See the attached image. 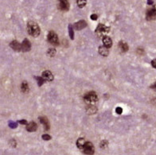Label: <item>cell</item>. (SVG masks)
I'll use <instances>...</instances> for the list:
<instances>
[{
	"instance_id": "6",
	"label": "cell",
	"mask_w": 156,
	"mask_h": 155,
	"mask_svg": "<svg viewBox=\"0 0 156 155\" xmlns=\"http://www.w3.org/2000/svg\"><path fill=\"white\" fill-rule=\"evenodd\" d=\"M109 30H110V28L106 26L104 24H99L98 26L96 27V32L98 35H102L104 34H106V33H108Z\"/></svg>"
},
{
	"instance_id": "1",
	"label": "cell",
	"mask_w": 156,
	"mask_h": 155,
	"mask_svg": "<svg viewBox=\"0 0 156 155\" xmlns=\"http://www.w3.org/2000/svg\"><path fill=\"white\" fill-rule=\"evenodd\" d=\"M27 31H28V34L34 37H38L41 34V30H40V27L37 24L36 22H33V21H30L29 22L28 24H27Z\"/></svg>"
},
{
	"instance_id": "30",
	"label": "cell",
	"mask_w": 156,
	"mask_h": 155,
	"mask_svg": "<svg viewBox=\"0 0 156 155\" xmlns=\"http://www.w3.org/2000/svg\"><path fill=\"white\" fill-rule=\"evenodd\" d=\"M18 123L22 124V125H27V122L25 119H22V120H19L18 121Z\"/></svg>"
},
{
	"instance_id": "20",
	"label": "cell",
	"mask_w": 156,
	"mask_h": 155,
	"mask_svg": "<svg viewBox=\"0 0 156 155\" xmlns=\"http://www.w3.org/2000/svg\"><path fill=\"white\" fill-rule=\"evenodd\" d=\"M35 79L37 80V82H38V84L39 87L42 86V85L44 84L45 80H46L43 77H40V76H35Z\"/></svg>"
},
{
	"instance_id": "27",
	"label": "cell",
	"mask_w": 156,
	"mask_h": 155,
	"mask_svg": "<svg viewBox=\"0 0 156 155\" xmlns=\"http://www.w3.org/2000/svg\"><path fill=\"white\" fill-rule=\"evenodd\" d=\"M116 112L118 114V115H120V114H122V112H123V109L121 107H116Z\"/></svg>"
},
{
	"instance_id": "29",
	"label": "cell",
	"mask_w": 156,
	"mask_h": 155,
	"mask_svg": "<svg viewBox=\"0 0 156 155\" xmlns=\"http://www.w3.org/2000/svg\"><path fill=\"white\" fill-rule=\"evenodd\" d=\"M137 52L139 55H143V54H144V50H143V49H138Z\"/></svg>"
},
{
	"instance_id": "31",
	"label": "cell",
	"mask_w": 156,
	"mask_h": 155,
	"mask_svg": "<svg viewBox=\"0 0 156 155\" xmlns=\"http://www.w3.org/2000/svg\"><path fill=\"white\" fill-rule=\"evenodd\" d=\"M151 65H152L153 68H156V59L152 60V61H151Z\"/></svg>"
},
{
	"instance_id": "10",
	"label": "cell",
	"mask_w": 156,
	"mask_h": 155,
	"mask_svg": "<svg viewBox=\"0 0 156 155\" xmlns=\"http://www.w3.org/2000/svg\"><path fill=\"white\" fill-rule=\"evenodd\" d=\"M39 120H40V123L44 125L46 130H50V123H49V119H47L46 116H41V117H39Z\"/></svg>"
},
{
	"instance_id": "13",
	"label": "cell",
	"mask_w": 156,
	"mask_h": 155,
	"mask_svg": "<svg viewBox=\"0 0 156 155\" xmlns=\"http://www.w3.org/2000/svg\"><path fill=\"white\" fill-rule=\"evenodd\" d=\"M26 130L29 132H34L35 131V130H37V128H38V126H37L36 123H34V122H31V123H28L26 125Z\"/></svg>"
},
{
	"instance_id": "17",
	"label": "cell",
	"mask_w": 156,
	"mask_h": 155,
	"mask_svg": "<svg viewBox=\"0 0 156 155\" xmlns=\"http://www.w3.org/2000/svg\"><path fill=\"white\" fill-rule=\"evenodd\" d=\"M85 140H84V138H78L77 141V146L78 148H79L80 150L82 149V147H83V146L84 145L85 143Z\"/></svg>"
},
{
	"instance_id": "2",
	"label": "cell",
	"mask_w": 156,
	"mask_h": 155,
	"mask_svg": "<svg viewBox=\"0 0 156 155\" xmlns=\"http://www.w3.org/2000/svg\"><path fill=\"white\" fill-rule=\"evenodd\" d=\"M84 100L87 103H94L97 102L98 100V96L96 95V92H89L87 94H85V96H84Z\"/></svg>"
},
{
	"instance_id": "26",
	"label": "cell",
	"mask_w": 156,
	"mask_h": 155,
	"mask_svg": "<svg viewBox=\"0 0 156 155\" xmlns=\"http://www.w3.org/2000/svg\"><path fill=\"white\" fill-rule=\"evenodd\" d=\"M96 108L94 107H92H92H89V109H88V112H89L90 114L95 113V112H96Z\"/></svg>"
},
{
	"instance_id": "33",
	"label": "cell",
	"mask_w": 156,
	"mask_h": 155,
	"mask_svg": "<svg viewBox=\"0 0 156 155\" xmlns=\"http://www.w3.org/2000/svg\"><path fill=\"white\" fill-rule=\"evenodd\" d=\"M154 3V0H147V4L148 5H153Z\"/></svg>"
},
{
	"instance_id": "15",
	"label": "cell",
	"mask_w": 156,
	"mask_h": 155,
	"mask_svg": "<svg viewBox=\"0 0 156 155\" xmlns=\"http://www.w3.org/2000/svg\"><path fill=\"white\" fill-rule=\"evenodd\" d=\"M99 53L102 56H107L109 53L108 48L105 47L104 46H100L99 47Z\"/></svg>"
},
{
	"instance_id": "32",
	"label": "cell",
	"mask_w": 156,
	"mask_h": 155,
	"mask_svg": "<svg viewBox=\"0 0 156 155\" xmlns=\"http://www.w3.org/2000/svg\"><path fill=\"white\" fill-rule=\"evenodd\" d=\"M151 88L153 89V90L156 91V82H155L152 85H151Z\"/></svg>"
},
{
	"instance_id": "3",
	"label": "cell",
	"mask_w": 156,
	"mask_h": 155,
	"mask_svg": "<svg viewBox=\"0 0 156 155\" xmlns=\"http://www.w3.org/2000/svg\"><path fill=\"white\" fill-rule=\"evenodd\" d=\"M81 150L85 154H93L95 152V148H94V146L91 142H85Z\"/></svg>"
},
{
	"instance_id": "11",
	"label": "cell",
	"mask_w": 156,
	"mask_h": 155,
	"mask_svg": "<svg viewBox=\"0 0 156 155\" xmlns=\"http://www.w3.org/2000/svg\"><path fill=\"white\" fill-rule=\"evenodd\" d=\"M86 26H87V22L84 21V20H80V21L75 23V25H74V28L77 30H80L82 29H84V28H85Z\"/></svg>"
},
{
	"instance_id": "14",
	"label": "cell",
	"mask_w": 156,
	"mask_h": 155,
	"mask_svg": "<svg viewBox=\"0 0 156 155\" xmlns=\"http://www.w3.org/2000/svg\"><path fill=\"white\" fill-rule=\"evenodd\" d=\"M42 77L47 81H52L53 80V75L50 71H45L42 72Z\"/></svg>"
},
{
	"instance_id": "12",
	"label": "cell",
	"mask_w": 156,
	"mask_h": 155,
	"mask_svg": "<svg viewBox=\"0 0 156 155\" xmlns=\"http://www.w3.org/2000/svg\"><path fill=\"white\" fill-rule=\"evenodd\" d=\"M103 43H104V46L107 48H108V49L111 48L112 46V41L108 36H104L103 37Z\"/></svg>"
},
{
	"instance_id": "8",
	"label": "cell",
	"mask_w": 156,
	"mask_h": 155,
	"mask_svg": "<svg viewBox=\"0 0 156 155\" xmlns=\"http://www.w3.org/2000/svg\"><path fill=\"white\" fill-rule=\"evenodd\" d=\"M31 50V44L30 42V41L28 39L23 40V42L22 43V52H29Z\"/></svg>"
},
{
	"instance_id": "5",
	"label": "cell",
	"mask_w": 156,
	"mask_h": 155,
	"mask_svg": "<svg viewBox=\"0 0 156 155\" xmlns=\"http://www.w3.org/2000/svg\"><path fill=\"white\" fill-rule=\"evenodd\" d=\"M146 19L148 21H152V20H156V7L153 6L152 8L147 10L146 13Z\"/></svg>"
},
{
	"instance_id": "23",
	"label": "cell",
	"mask_w": 156,
	"mask_h": 155,
	"mask_svg": "<svg viewBox=\"0 0 156 155\" xmlns=\"http://www.w3.org/2000/svg\"><path fill=\"white\" fill-rule=\"evenodd\" d=\"M9 126L10 128L14 129V128L17 127V123H14V122H13V121H10L9 122Z\"/></svg>"
},
{
	"instance_id": "24",
	"label": "cell",
	"mask_w": 156,
	"mask_h": 155,
	"mask_svg": "<svg viewBox=\"0 0 156 155\" xmlns=\"http://www.w3.org/2000/svg\"><path fill=\"white\" fill-rule=\"evenodd\" d=\"M42 138L43 140H46V141L51 139V136L49 135V134H43V135L42 136Z\"/></svg>"
},
{
	"instance_id": "9",
	"label": "cell",
	"mask_w": 156,
	"mask_h": 155,
	"mask_svg": "<svg viewBox=\"0 0 156 155\" xmlns=\"http://www.w3.org/2000/svg\"><path fill=\"white\" fill-rule=\"evenodd\" d=\"M10 48H12V50H14V51L19 52L22 50V45L16 40L12 41L10 44Z\"/></svg>"
},
{
	"instance_id": "16",
	"label": "cell",
	"mask_w": 156,
	"mask_h": 155,
	"mask_svg": "<svg viewBox=\"0 0 156 155\" xmlns=\"http://www.w3.org/2000/svg\"><path fill=\"white\" fill-rule=\"evenodd\" d=\"M119 47L120 48V50L123 51V52H127L128 50V45L127 44L126 42H123V41H121V42H119Z\"/></svg>"
},
{
	"instance_id": "4",
	"label": "cell",
	"mask_w": 156,
	"mask_h": 155,
	"mask_svg": "<svg viewBox=\"0 0 156 155\" xmlns=\"http://www.w3.org/2000/svg\"><path fill=\"white\" fill-rule=\"evenodd\" d=\"M47 38H48V42H50L51 45H53V46H58V45H59L58 37H57V34H55V32H53V31H50V32H49Z\"/></svg>"
},
{
	"instance_id": "21",
	"label": "cell",
	"mask_w": 156,
	"mask_h": 155,
	"mask_svg": "<svg viewBox=\"0 0 156 155\" xmlns=\"http://www.w3.org/2000/svg\"><path fill=\"white\" fill-rule=\"evenodd\" d=\"M86 0H77V6H79L80 8H83L86 5Z\"/></svg>"
},
{
	"instance_id": "7",
	"label": "cell",
	"mask_w": 156,
	"mask_h": 155,
	"mask_svg": "<svg viewBox=\"0 0 156 155\" xmlns=\"http://www.w3.org/2000/svg\"><path fill=\"white\" fill-rule=\"evenodd\" d=\"M58 8L61 10L67 11L69 10V3L68 0H59L58 2Z\"/></svg>"
},
{
	"instance_id": "22",
	"label": "cell",
	"mask_w": 156,
	"mask_h": 155,
	"mask_svg": "<svg viewBox=\"0 0 156 155\" xmlns=\"http://www.w3.org/2000/svg\"><path fill=\"white\" fill-rule=\"evenodd\" d=\"M47 54L50 56H53L56 54V50L54 49H49L47 51Z\"/></svg>"
},
{
	"instance_id": "28",
	"label": "cell",
	"mask_w": 156,
	"mask_h": 155,
	"mask_svg": "<svg viewBox=\"0 0 156 155\" xmlns=\"http://www.w3.org/2000/svg\"><path fill=\"white\" fill-rule=\"evenodd\" d=\"M90 18H91V19L93 20V21H96V20H97V18H98V16L95 14H92L91 16H90Z\"/></svg>"
},
{
	"instance_id": "25",
	"label": "cell",
	"mask_w": 156,
	"mask_h": 155,
	"mask_svg": "<svg viewBox=\"0 0 156 155\" xmlns=\"http://www.w3.org/2000/svg\"><path fill=\"white\" fill-rule=\"evenodd\" d=\"M108 145V142L107 141H102L100 142V147L101 148H105Z\"/></svg>"
},
{
	"instance_id": "19",
	"label": "cell",
	"mask_w": 156,
	"mask_h": 155,
	"mask_svg": "<svg viewBox=\"0 0 156 155\" xmlns=\"http://www.w3.org/2000/svg\"><path fill=\"white\" fill-rule=\"evenodd\" d=\"M69 37H70V38L72 40L74 39V32H73V26L69 24Z\"/></svg>"
},
{
	"instance_id": "18",
	"label": "cell",
	"mask_w": 156,
	"mask_h": 155,
	"mask_svg": "<svg viewBox=\"0 0 156 155\" xmlns=\"http://www.w3.org/2000/svg\"><path fill=\"white\" fill-rule=\"evenodd\" d=\"M21 90L23 93H27L29 92V86L26 81H23L21 85Z\"/></svg>"
}]
</instances>
